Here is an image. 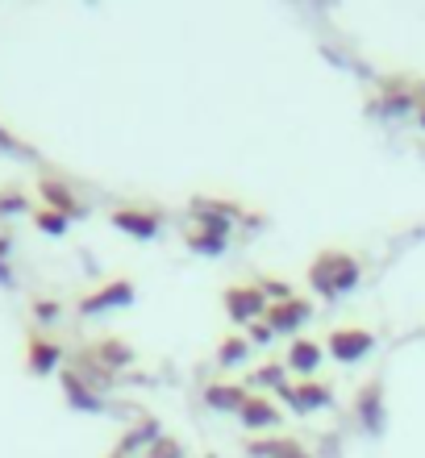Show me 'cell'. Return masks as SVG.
<instances>
[{
  "label": "cell",
  "mask_w": 425,
  "mask_h": 458,
  "mask_svg": "<svg viewBox=\"0 0 425 458\" xmlns=\"http://www.w3.org/2000/svg\"><path fill=\"white\" fill-rule=\"evenodd\" d=\"M359 279H363V263H359L351 250H338V246L321 250L313 263H309V288H313L321 301L346 296Z\"/></svg>",
  "instance_id": "obj_1"
},
{
  "label": "cell",
  "mask_w": 425,
  "mask_h": 458,
  "mask_svg": "<svg viewBox=\"0 0 425 458\" xmlns=\"http://www.w3.org/2000/svg\"><path fill=\"white\" fill-rule=\"evenodd\" d=\"M221 304H225V313H230L234 326H255L268 317V292L263 284H230V288L221 292Z\"/></svg>",
  "instance_id": "obj_2"
},
{
  "label": "cell",
  "mask_w": 425,
  "mask_h": 458,
  "mask_svg": "<svg viewBox=\"0 0 425 458\" xmlns=\"http://www.w3.org/2000/svg\"><path fill=\"white\" fill-rule=\"evenodd\" d=\"M376 350V334L363 326H338L326 334V354L338 362H359Z\"/></svg>",
  "instance_id": "obj_3"
},
{
  "label": "cell",
  "mask_w": 425,
  "mask_h": 458,
  "mask_svg": "<svg viewBox=\"0 0 425 458\" xmlns=\"http://www.w3.org/2000/svg\"><path fill=\"white\" fill-rule=\"evenodd\" d=\"M309 317H313V301H304V296H284V301L268 304V326L276 334H296Z\"/></svg>",
  "instance_id": "obj_4"
},
{
  "label": "cell",
  "mask_w": 425,
  "mask_h": 458,
  "mask_svg": "<svg viewBox=\"0 0 425 458\" xmlns=\"http://www.w3.org/2000/svg\"><path fill=\"white\" fill-rule=\"evenodd\" d=\"M84 359H97V371L113 375V371H122V367H130L138 354H134V346H130L122 334H105V338H97V346L88 350Z\"/></svg>",
  "instance_id": "obj_5"
},
{
  "label": "cell",
  "mask_w": 425,
  "mask_h": 458,
  "mask_svg": "<svg viewBox=\"0 0 425 458\" xmlns=\"http://www.w3.org/2000/svg\"><path fill=\"white\" fill-rule=\"evenodd\" d=\"M134 304V284L130 279H109L97 292H88L80 301V313H100V309H130Z\"/></svg>",
  "instance_id": "obj_6"
},
{
  "label": "cell",
  "mask_w": 425,
  "mask_h": 458,
  "mask_svg": "<svg viewBox=\"0 0 425 458\" xmlns=\"http://www.w3.org/2000/svg\"><path fill=\"white\" fill-rule=\"evenodd\" d=\"M113 225L122 229V233H130V238H142V242H150L158 233V225H163V217L158 213H150V208H142V205H122V208H113Z\"/></svg>",
  "instance_id": "obj_7"
},
{
  "label": "cell",
  "mask_w": 425,
  "mask_h": 458,
  "mask_svg": "<svg viewBox=\"0 0 425 458\" xmlns=\"http://www.w3.org/2000/svg\"><path fill=\"white\" fill-rule=\"evenodd\" d=\"M63 359V346L50 334H42V329H30V338H25V362H30V371L34 375H50L55 367H59Z\"/></svg>",
  "instance_id": "obj_8"
},
{
  "label": "cell",
  "mask_w": 425,
  "mask_h": 458,
  "mask_svg": "<svg viewBox=\"0 0 425 458\" xmlns=\"http://www.w3.org/2000/svg\"><path fill=\"white\" fill-rule=\"evenodd\" d=\"M321 359H326V342L317 338H296L288 346V367L292 375H301V379H317V367H321Z\"/></svg>",
  "instance_id": "obj_9"
},
{
  "label": "cell",
  "mask_w": 425,
  "mask_h": 458,
  "mask_svg": "<svg viewBox=\"0 0 425 458\" xmlns=\"http://www.w3.org/2000/svg\"><path fill=\"white\" fill-rule=\"evenodd\" d=\"M354 409H359L363 429H371V434L384 429V379H379V375L363 384V392H359V400H354Z\"/></svg>",
  "instance_id": "obj_10"
},
{
  "label": "cell",
  "mask_w": 425,
  "mask_h": 458,
  "mask_svg": "<svg viewBox=\"0 0 425 458\" xmlns=\"http://www.w3.org/2000/svg\"><path fill=\"white\" fill-rule=\"evenodd\" d=\"M284 400H288L296 412H317V409H326L329 400H334V392H329V384H321V379H301L296 387L284 392Z\"/></svg>",
  "instance_id": "obj_11"
},
{
  "label": "cell",
  "mask_w": 425,
  "mask_h": 458,
  "mask_svg": "<svg viewBox=\"0 0 425 458\" xmlns=\"http://www.w3.org/2000/svg\"><path fill=\"white\" fill-rule=\"evenodd\" d=\"M246 400H251V392H246V384H238V379H213V384L205 387V404H213V409H221V412H242Z\"/></svg>",
  "instance_id": "obj_12"
},
{
  "label": "cell",
  "mask_w": 425,
  "mask_h": 458,
  "mask_svg": "<svg viewBox=\"0 0 425 458\" xmlns=\"http://www.w3.org/2000/svg\"><path fill=\"white\" fill-rule=\"evenodd\" d=\"M238 421H242V429H251V434L276 429V425H280V409L271 404V396H251L242 404V412H238Z\"/></svg>",
  "instance_id": "obj_13"
},
{
  "label": "cell",
  "mask_w": 425,
  "mask_h": 458,
  "mask_svg": "<svg viewBox=\"0 0 425 458\" xmlns=\"http://www.w3.org/2000/svg\"><path fill=\"white\" fill-rule=\"evenodd\" d=\"M188 246L200 254H221L225 246H230V229H221V225H208V221H192L188 225Z\"/></svg>",
  "instance_id": "obj_14"
},
{
  "label": "cell",
  "mask_w": 425,
  "mask_h": 458,
  "mask_svg": "<svg viewBox=\"0 0 425 458\" xmlns=\"http://www.w3.org/2000/svg\"><path fill=\"white\" fill-rule=\"evenodd\" d=\"M38 200L47 208H55V213H63V217H84V205L75 200V192H67L59 180H42L38 183Z\"/></svg>",
  "instance_id": "obj_15"
},
{
  "label": "cell",
  "mask_w": 425,
  "mask_h": 458,
  "mask_svg": "<svg viewBox=\"0 0 425 458\" xmlns=\"http://www.w3.org/2000/svg\"><path fill=\"white\" fill-rule=\"evenodd\" d=\"M63 392H67V400H72L75 409H88V412L100 409V396L84 384V371H80V367H67V371H63Z\"/></svg>",
  "instance_id": "obj_16"
},
{
  "label": "cell",
  "mask_w": 425,
  "mask_h": 458,
  "mask_svg": "<svg viewBox=\"0 0 425 458\" xmlns=\"http://www.w3.org/2000/svg\"><path fill=\"white\" fill-rule=\"evenodd\" d=\"M255 454H268V458H313L309 450H304V442L301 437H292V434H284V437H271L268 446H259Z\"/></svg>",
  "instance_id": "obj_17"
},
{
  "label": "cell",
  "mask_w": 425,
  "mask_h": 458,
  "mask_svg": "<svg viewBox=\"0 0 425 458\" xmlns=\"http://www.w3.org/2000/svg\"><path fill=\"white\" fill-rule=\"evenodd\" d=\"M246 350H251V338H238V334L221 338L217 342V367H234V362H242Z\"/></svg>",
  "instance_id": "obj_18"
},
{
  "label": "cell",
  "mask_w": 425,
  "mask_h": 458,
  "mask_svg": "<svg viewBox=\"0 0 425 458\" xmlns=\"http://www.w3.org/2000/svg\"><path fill=\"white\" fill-rule=\"evenodd\" d=\"M284 371H288L284 362H263V367L255 371V384H259V387L271 384L276 392H288V375H284Z\"/></svg>",
  "instance_id": "obj_19"
},
{
  "label": "cell",
  "mask_w": 425,
  "mask_h": 458,
  "mask_svg": "<svg viewBox=\"0 0 425 458\" xmlns=\"http://www.w3.org/2000/svg\"><path fill=\"white\" fill-rule=\"evenodd\" d=\"M34 225L47 229L50 238H59L63 229H67V217H63V213H55V208H47V205H38L34 208Z\"/></svg>",
  "instance_id": "obj_20"
},
{
  "label": "cell",
  "mask_w": 425,
  "mask_h": 458,
  "mask_svg": "<svg viewBox=\"0 0 425 458\" xmlns=\"http://www.w3.org/2000/svg\"><path fill=\"white\" fill-rule=\"evenodd\" d=\"M30 205V196L17 188V183H9V188H0V217H9V213H21V208Z\"/></svg>",
  "instance_id": "obj_21"
},
{
  "label": "cell",
  "mask_w": 425,
  "mask_h": 458,
  "mask_svg": "<svg viewBox=\"0 0 425 458\" xmlns=\"http://www.w3.org/2000/svg\"><path fill=\"white\" fill-rule=\"evenodd\" d=\"M146 458H183V446H180V437H171V434L155 437V446L146 450Z\"/></svg>",
  "instance_id": "obj_22"
},
{
  "label": "cell",
  "mask_w": 425,
  "mask_h": 458,
  "mask_svg": "<svg viewBox=\"0 0 425 458\" xmlns=\"http://www.w3.org/2000/svg\"><path fill=\"white\" fill-rule=\"evenodd\" d=\"M30 313H34L38 326H50V321L59 317V301H50V296H38V301L30 304Z\"/></svg>",
  "instance_id": "obj_23"
},
{
  "label": "cell",
  "mask_w": 425,
  "mask_h": 458,
  "mask_svg": "<svg viewBox=\"0 0 425 458\" xmlns=\"http://www.w3.org/2000/svg\"><path fill=\"white\" fill-rule=\"evenodd\" d=\"M0 150H9V155H17V158H34V150H30L21 138H13V130H4V125H0Z\"/></svg>",
  "instance_id": "obj_24"
},
{
  "label": "cell",
  "mask_w": 425,
  "mask_h": 458,
  "mask_svg": "<svg viewBox=\"0 0 425 458\" xmlns=\"http://www.w3.org/2000/svg\"><path fill=\"white\" fill-rule=\"evenodd\" d=\"M271 338H276V329L268 326V317H263V321H255V326H251V342H255V346H268Z\"/></svg>",
  "instance_id": "obj_25"
},
{
  "label": "cell",
  "mask_w": 425,
  "mask_h": 458,
  "mask_svg": "<svg viewBox=\"0 0 425 458\" xmlns=\"http://www.w3.org/2000/svg\"><path fill=\"white\" fill-rule=\"evenodd\" d=\"M0 284H13V276H9V263H0Z\"/></svg>",
  "instance_id": "obj_26"
},
{
  "label": "cell",
  "mask_w": 425,
  "mask_h": 458,
  "mask_svg": "<svg viewBox=\"0 0 425 458\" xmlns=\"http://www.w3.org/2000/svg\"><path fill=\"white\" fill-rule=\"evenodd\" d=\"M105 458H134V454H125V450H109Z\"/></svg>",
  "instance_id": "obj_27"
},
{
  "label": "cell",
  "mask_w": 425,
  "mask_h": 458,
  "mask_svg": "<svg viewBox=\"0 0 425 458\" xmlns=\"http://www.w3.org/2000/svg\"><path fill=\"white\" fill-rule=\"evenodd\" d=\"M417 117H421V130H425V100H421V113H417Z\"/></svg>",
  "instance_id": "obj_28"
}]
</instances>
